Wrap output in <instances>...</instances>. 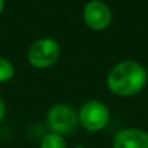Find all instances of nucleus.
I'll return each instance as SVG.
<instances>
[{"label": "nucleus", "mask_w": 148, "mask_h": 148, "mask_svg": "<svg viewBox=\"0 0 148 148\" xmlns=\"http://www.w3.org/2000/svg\"><path fill=\"white\" fill-rule=\"evenodd\" d=\"M148 81L147 70L139 62L122 61L108 74L107 84L109 90L118 96H133L146 87Z\"/></svg>", "instance_id": "1"}, {"label": "nucleus", "mask_w": 148, "mask_h": 148, "mask_svg": "<svg viewBox=\"0 0 148 148\" xmlns=\"http://www.w3.org/2000/svg\"><path fill=\"white\" fill-rule=\"evenodd\" d=\"M78 122L77 112L66 104L53 105L47 114V123L52 133L62 136L72 134L78 126Z\"/></svg>", "instance_id": "2"}, {"label": "nucleus", "mask_w": 148, "mask_h": 148, "mask_svg": "<svg viewBox=\"0 0 148 148\" xmlns=\"http://www.w3.org/2000/svg\"><path fill=\"white\" fill-rule=\"evenodd\" d=\"M60 56V46L55 39L43 38L34 42L27 52V59L33 66L43 69L53 65Z\"/></svg>", "instance_id": "3"}, {"label": "nucleus", "mask_w": 148, "mask_h": 148, "mask_svg": "<svg viewBox=\"0 0 148 148\" xmlns=\"http://www.w3.org/2000/svg\"><path fill=\"white\" fill-rule=\"evenodd\" d=\"M78 121L86 130L100 131L107 126L109 121L108 108L97 100H90L81 107Z\"/></svg>", "instance_id": "4"}, {"label": "nucleus", "mask_w": 148, "mask_h": 148, "mask_svg": "<svg viewBox=\"0 0 148 148\" xmlns=\"http://www.w3.org/2000/svg\"><path fill=\"white\" fill-rule=\"evenodd\" d=\"M83 20L86 25L92 30H104L112 21V13L105 3L99 0H92L87 3L83 9Z\"/></svg>", "instance_id": "5"}, {"label": "nucleus", "mask_w": 148, "mask_h": 148, "mask_svg": "<svg viewBox=\"0 0 148 148\" xmlns=\"http://www.w3.org/2000/svg\"><path fill=\"white\" fill-rule=\"evenodd\" d=\"M113 148H148V134L136 127L121 130L113 139Z\"/></svg>", "instance_id": "6"}, {"label": "nucleus", "mask_w": 148, "mask_h": 148, "mask_svg": "<svg viewBox=\"0 0 148 148\" xmlns=\"http://www.w3.org/2000/svg\"><path fill=\"white\" fill-rule=\"evenodd\" d=\"M40 148H66V142L62 135L49 133L40 140Z\"/></svg>", "instance_id": "7"}, {"label": "nucleus", "mask_w": 148, "mask_h": 148, "mask_svg": "<svg viewBox=\"0 0 148 148\" xmlns=\"http://www.w3.org/2000/svg\"><path fill=\"white\" fill-rule=\"evenodd\" d=\"M14 75V66L9 60L0 57V83L10 81Z\"/></svg>", "instance_id": "8"}, {"label": "nucleus", "mask_w": 148, "mask_h": 148, "mask_svg": "<svg viewBox=\"0 0 148 148\" xmlns=\"http://www.w3.org/2000/svg\"><path fill=\"white\" fill-rule=\"evenodd\" d=\"M4 114H5V104H4V101H3L1 96H0V122H1L3 118H4Z\"/></svg>", "instance_id": "9"}, {"label": "nucleus", "mask_w": 148, "mask_h": 148, "mask_svg": "<svg viewBox=\"0 0 148 148\" xmlns=\"http://www.w3.org/2000/svg\"><path fill=\"white\" fill-rule=\"evenodd\" d=\"M4 4H5V0H0V13L4 9Z\"/></svg>", "instance_id": "10"}, {"label": "nucleus", "mask_w": 148, "mask_h": 148, "mask_svg": "<svg viewBox=\"0 0 148 148\" xmlns=\"http://www.w3.org/2000/svg\"><path fill=\"white\" fill-rule=\"evenodd\" d=\"M77 148H83V147H81V146H79V147H77Z\"/></svg>", "instance_id": "11"}]
</instances>
